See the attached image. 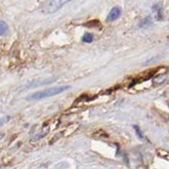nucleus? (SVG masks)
<instances>
[{
    "mask_svg": "<svg viewBox=\"0 0 169 169\" xmlns=\"http://www.w3.org/2000/svg\"><path fill=\"white\" fill-rule=\"evenodd\" d=\"M71 86L67 84V86H56V87H53V88H48L41 91H36L27 96V101H40V99L52 97V96L58 95V94L69 90Z\"/></svg>",
    "mask_w": 169,
    "mask_h": 169,
    "instance_id": "f257e3e1",
    "label": "nucleus"
},
{
    "mask_svg": "<svg viewBox=\"0 0 169 169\" xmlns=\"http://www.w3.org/2000/svg\"><path fill=\"white\" fill-rule=\"evenodd\" d=\"M70 1L71 0H46L41 6V12L46 14H53Z\"/></svg>",
    "mask_w": 169,
    "mask_h": 169,
    "instance_id": "f03ea898",
    "label": "nucleus"
},
{
    "mask_svg": "<svg viewBox=\"0 0 169 169\" xmlns=\"http://www.w3.org/2000/svg\"><path fill=\"white\" fill-rule=\"evenodd\" d=\"M122 15V9L120 6H113L112 9L110 10L109 12L108 16L106 18V21L107 22H112V21H115L116 19H118Z\"/></svg>",
    "mask_w": 169,
    "mask_h": 169,
    "instance_id": "7ed1b4c3",
    "label": "nucleus"
},
{
    "mask_svg": "<svg viewBox=\"0 0 169 169\" xmlns=\"http://www.w3.org/2000/svg\"><path fill=\"white\" fill-rule=\"evenodd\" d=\"M55 78H48V79H44V80H40L38 83V81H31L30 84H27L26 86L22 87V89H30V88H34V87H39V86H42V84H49L51 83L52 80H54Z\"/></svg>",
    "mask_w": 169,
    "mask_h": 169,
    "instance_id": "20e7f679",
    "label": "nucleus"
},
{
    "mask_svg": "<svg viewBox=\"0 0 169 169\" xmlns=\"http://www.w3.org/2000/svg\"><path fill=\"white\" fill-rule=\"evenodd\" d=\"M150 26H152V18H151V16L145 17V18L142 19L140 23H138V28L141 29H147Z\"/></svg>",
    "mask_w": 169,
    "mask_h": 169,
    "instance_id": "39448f33",
    "label": "nucleus"
},
{
    "mask_svg": "<svg viewBox=\"0 0 169 169\" xmlns=\"http://www.w3.org/2000/svg\"><path fill=\"white\" fill-rule=\"evenodd\" d=\"M10 34V28L7 23L3 20H0V36L6 37Z\"/></svg>",
    "mask_w": 169,
    "mask_h": 169,
    "instance_id": "423d86ee",
    "label": "nucleus"
},
{
    "mask_svg": "<svg viewBox=\"0 0 169 169\" xmlns=\"http://www.w3.org/2000/svg\"><path fill=\"white\" fill-rule=\"evenodd\" d=\"M152 10L156 14V19L158 20H163V9L160 4H153Z\"/></svg>",
    "mask_w": 169,
    "mask_h": 169,
    "instance_id": "0eeeda50",
    "label": "nucleus"
},
{
    "mask_svg": "<svg viewBox=\"0 0 169 169\" xmlns=\"http://www.w3.org/2000/svg\"><path fill=\"white\" fill-rule=\"evenodd\" d=\"M94 40V35L90 32H87V33L84 34L83 38H81V41L86 42V43H91L92 41Z\"/></svg>",
    "mask_w": 169,
    "mask_h": 169,
    "instance_id": "6e6552de",
    "label": "nucleus"
},
{
    "mask_svg": "<svg viewBox=\"0 0 169 169\" xmlns=\"http://www.w3.org/2000/svg\"><path fill=\"white\" fill-rule=\"evenodd\" d=\"M11 121V116L10 115H4L2 117H0V127H2L3 125H6L9 122Z\"/></svg>",
    "mask_w": 169,
    "mask_h": 169,
    "instance_id": "1a4fd4ad",
    "label": "nucleus"
},
{
    "mask_svg": "<svg viewBox=\"0 0 169 169\" xmlns=\"http://www.w3.org/2000/svg\"><path fill=\"white\" fill-rule=\"evenodd\" d=\"M133 128L135 129V131H136V133H138V136L140 138H143V134H142V131L138 129V126H133Z\"/></svg>",
    "mask_w": 169,
    "mask_h": 169,
    "instance_id": "9d476101",
    "label": "nucleus"
}]
</instances>
